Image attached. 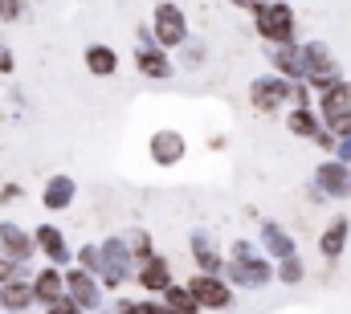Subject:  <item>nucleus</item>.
<instances>
[{"label": "nucleus", "mask_w": 351, "mask_h": 314, "mask_svg": "<svg viewBox=\"0 0 351 314\" xmlns=\"http://www.w3.org/2000/svg\"><path fill=\"white\" fill-rule=\"evenodd\" d=\"M25 314H29V311H25Z\"/></svg>", "instance_id": "obj_38"}, {"label": "nucleus", "mask_w": 351, "mask_h": 314, "mask_svg": "<svg viewBox=\"0 0 351 314\" xmlns=\"http://www.w3.org/2000/svg\"><path fill=\"white\" fill-rule=\"evenodd\" d=\"M86 70L94 78H114V70H119V53L110 49V45H90L86 49Z\"/></svg>", "instance_id": "obj_21"}, {"label": "nucleus", "mask_w": 351, "mask_h": 314, "mask_svg": "<svg viewBox=\"0 0 351 314\" xmlns=\"http://www.w3.org/2000/svg\"><path fill=\"white\" fill-rule=\"evenodd\" d=\"M12 66H16V62H12V53H8V49H0V74H12Z\"/></svg>", "instance_id": "obj_35"}, {"label": "nucleus", "mask_w": 351, "mask_h": 314, "mask_svg": "<svg viewBox=\"0 0 351 314\" xmlns=\"http://www.w3.org/2000/svg\"><path fill=\"white\" fill-rule=\"evenodd\" d=\"M343 110H351V82H339V86L323 90V114L331 119V114H343Z\"/></svg>", "instance_id": "obj_23"}, {"label": "nucleus", "mask_w": 351, "mask_h": 314, "mask_svg": "<svg viewBox=\"0 0 351 314\" xmlns=\"http://www.w3.org/2000/svg\"><path fill=\"white\" fill-rule=\"evenodd\" d=\"M315 184L323 196H348L351 192V171L343 159H327L319 171H315Z\"/></svg>", "instance_id": "obj_11"}, {"label": "nucleus", "mask_w": 351, "mask_h": 314, "mask_svg": "<svg viewBox=\"0 0 351 314\" xmlns=\"http://www.w3.org/2000/svg\"><path fill=\"white\" fill-rule=\"evenodd\" d=\"M152 29H139V45H135V66L139 74L152 82H168L172 78V62H168V49L164 45H152Z\"/></svg>", "instance_id": "obj_5"}, {"label": "nucleus", "mask_w": 351, "mask_h": 314, "mask_svg": "<svg viewBox=\"0 0 351 314\" xmlns=\"http://www.w3.org/2000/svg\"><path fill=\"white\" fill-rule=\"evenodd\" d=\"M262 245H265V253H269L274 261L294 257V241H290V233H286L282 225H262Z\"/></svg>", "instance_id": "obj_22"}, {"label": "nucleus", "mask_w": 351, "mask_h": 314, "mask_svg": "<svg viewBox=\"0 0 351 314\" xmlns=\"http://www.w3.org/2000/svg\"><path fill=\"white\" fill-rule=\"evenodd\" d=\"M229 4H237V8H254V12H258V4H262V0H229Z\"/></svg>", "instance_id": "obj_36"}, {"label": "nucleus", "mask_w": 351, "mask_h": 314, "mask_svg": "<svg viewBox=\"0 0 351 314\" xmlns=\"http://www.w3.org/2000/svg\"><path fill=\"white\" fill-rule=\"evenodd\" d=\"M192 261H196V269H200V274H217V278L229 269V265L221 261V253H217L213 237L204 233V229H196V233H192Z\"/></svg>", "instance_id": "obj_14"}, {"label": "nucleus", "mask_w": 351, "mask_h": 314, "mask_svg": "<svg viewBox=\"0 0 351 314\" xmlns=\"http://www.w3.org/2000/svg\"><path fill=\"white\" fill-rule=\"evenodd\" d=\"M302 78L311 82L315 90H331V86L343 82L339 62L331 58V49H327L323 41H306V45H302Z\"/></svg>", "instance_id": "obj_2"}, {"label": "nucleus", "mask_w": 351, "mask_h": 314, "mask_svg": "<svg viewBox=\"0 0 351 314\" xmlns=\"http://www.w3.org/2000/svg\"><path fill=\"white\" fill-rule=\"evenodd\" d=\"M135 278H139V286H143V290H152V294H164V290L172 286L168 257H152V261H143V269H139Z\"/></svg>", "instance_id": "obj_19"}, {"label": "nucleus", "mask_w": 351, "mask_h": 314, "mask_svg": "<svg viewBox=\"0 0 351 314\" xmlns=\"http://www.w3.org/2000/svg\"><path fill=\"white\" fill-rule=\"evenodd\" d=\"M33 290H37V302H45V306H58V302L66 298V274H58V269L49 265V269L33 274Z\"/></svg>", "instance_id": "obj_16"}, {"label": "nucleus", "mask_w": 351, "mask_h": 314, "mask_svg": "<svg viewBox=\"0 0 351 314\" xmlns=\"http://www.w3.org/2000/svg\"><path fill=\"white\" fill-rule=\"evenodd\" d=\"M327 131H331L335 139H348V135H351V110H343V114H331V119H327Z\"/></svg>", "instance_id": "obj_28"}, {"label": "nucleus", "mask_w": 351, "mask_h": 314, "mask_svg": "<svg viewBox=\"0 0 351 314\" xmlns=\"http://www.w3.org/2000/svg\"><path fill=\"white\" fill-rule=\"evenodd\" d=\"M37 249V241L25 233L21 225L12 221H0V257H12V261H29Z\"/></svg>", "instance_id": "obj_10"}, {"label": "nucleus", "mask_w": 351, "mask_h": 314, "mask_svg": "<svg viewBox=\"0 0 351 314\" xmlns=\"http://www.w3.org/2000/svg\"><path fill=\"white\" fill-rule=\"evenodd\" d=\"M348 237H351V221H348V217H335V221L323 229V237H319V253H323L327 261H335V257L343 253Z\"/></svg>", "instance_id": "obj_18"}, {"label": "nucleus", "mask_w": 351, "mask_h": 314, "mask_svg": "<svg viewBox=\"0 0 351 314\" xmlns=\"http://www.w3.org/2000/svg\"><path fill=\"white\" fill-rule=\"evenodd\" d=\"M45 314H86V311H82V306H78L74 298H62L58 306H45Z\"/></svg>", "instance_id": "obj_31"}, {"label": "nucleus", "mask_w": 351, "mask_h": 314, "mask_svg": "<svg viewBox=\"0 0 351 314\" xmlns=\"http://www.w3.org/2000/svg\"><path fill=\"white\" fill-rule=\"evenodd\" d=\"M290 98H294V82L282 78V74H274V78H254V86H250V102H254L258 114L282 110Z\"/></svg>", "instance_id": "obj_4"}, {"label": "nucleus", "mask_w": 351, "mask_h": 314, "mask_svg": "<svg viewBox=\"0 0 351 314\" xmlns=\"http://www.w3.org/2000/svg\"><path fill=\"white\" fill-rule=\"evenodd\" d=\"M98 253H102V265H98V274H102V282L110 286V290H119L127 278H131V245H123V241H102L98 245Z\"/></svg>", "instance_id": "obj_7"}, {"label": "nucleus", "mask_w": 351, "mask_h": 314, "mask_svg": "<svg viewBox=\"0 0 351 314\" xmlns=\"http://www.w3.org/2000/svg\"><path fill=\"white\" fill-rule=\"evenodd\" d=\"M188 290H192L200 311H229L233 306V286L225 278H217V274H196L188 282Z\"/></svg>", "instance_id": "obj_6"}, {"label": "nucleus", "mask_w": 351, "mask_h": 314, "mask_svg": "<svg viewBox=\"0 0 351 314\" xmlns=\"http://www.w3.org/2000/svg\"><path fill=\"white\" fill-rule=\"evenodd\" d=\"M33 302H37V290H33V282H8V286H0V306L12 314H25L33 311Z\"/></svg>", "instance_id": "obj_17"}, {"label": "nucleus", "mask_w": 351, "mask_h": 314, "mask_svg": "<svg viewBox=\"0 0 351 314\" xmlns=\"http://www.w3.org/2000/svg\"><path fill=\"white\" fill-rule=\"evenodd\" d=\"M74 196H78L74 176H49V180H45V192H41V204H45L49 213H62V208L74 204Z\"/></svg>", "instance_id": "obj_15"}, {"label": "nucleus", "mask_w": 351, "mask_h": 314, "mask_svg": "<svg viewBox=\"0 0 351 314\" xmlns=\"http://www.w3.org/2000/svg\"><path fill=\"white\" fill-rule=\"evenodd\" d=\"M156 45H164V49H180L184 41H188V21H184V12L176 8L172 0H164L160 8H156Z\"/></svg>", "instance_id": "obj_8"}, {"label": "nucleus", "mask_w": 351, "mask_h": 314, "mask_svg": "<svg viewBox=\"0 0 351 314\" xmlns=\"http://www.w3.org/2000/svg\"><path fill=\"white\" fill-rule=\"evenodd\" d=\"M8 282H21V261L0 257V286H8Z\"/></svg>", "instance_id": "obj_30"}, {"label": "nucleus", "mask_w": 351, "mask_h": 314, "mask_svg": "<svg viewBox=\"0 0 351 314\" xmlns=\"http://www.w3.org/2000/svg\"><path fill=\"white\" fill-rule=\"evenodd\" d=\"M286 127H290V131H294V135H298V139H315V135H319V131H323V127H319V123H315V114H311V110H306V106H298V110H294V114H290V119H286Z\"/></svg>", "instance_id": "obj_24"}, {"label": "nucleus", "mask_w": 351, "mask_h": 314, "mask_svg": "<svg viewBox=\"0 0 351 314\" xmlns=\"http://www.w3.org/2000/svg\"><path fill=\"white\" fill-rule=\"evenodd\" d=\"M265 58L274 66V74L298 82L302 78V45H265Z\"/></svg>", "instance_id": "obj_13"}, {"label": "nucleus", "mask_w": 351, "mask_h": 314, "mask_svg": "<svg viewBox=\"0 0 351 314\" xmlns=\"http://www.w3.org/2000/svg\"><path fill=\"white\" fill-rule=\"evenodd\" d=\"M119 306V314H160V302H114Z\"/></svg>", "instance_id": "obj_29"}, {"label": "nucleus", "mask_w": 351, "mask_h": 314, "mask_svg": "<svg viewBox=\"0 0 351 314\" xmlns=\"http://www.w3.org/2000/svg\"><path fill=\"white\" fill-rule=\"evenodd\" d=\"M258 33L269 45H294V8L286 0L258 4Z\"/></svg>", "instance_id": "obj_3"}, {"label": "nucleus", "mask_w": 351, "mask_h": 314, "mask_svg": "<svg viewBox=\"0 0 351 314\" xmlns=\"http://www.w3.org/2000/svg\"><path fill=\"white\" fill-rule=\"evenodd\" d=\"M147 152H152V159L160 163V167H176L180 159H184V135L180 131H156L152 135V143H147Z\"/></svg>", "instance_id": "obj_12"}, {"label": "nucleus", "mask_w": 351, "mask_h": 314, "mask_svg": "<svg viewBox=\"0 0 351 314\" xmlns=\"http://www.w3.org/2000/svg\"><path fill=\"white\" fill-rule=\"evenodd\" d=\"M16 196H21V184H4V188H0V200H4V204L16 200Z\"/></svg>", "instance_id": "obj_33"}, {"label": "nucleus", "mask_w": 351, "mask_h": 314, "mask_svg": "<svg viewBox=\"0 0 351 314\" xmlns=\"http://www.w3.org/2000/svg\"><path fill=\"white\" fill-rule=\"evenodd\" d=\"M21 16V0H0V21H16Z\"/></svg>", "instance_id": "obj_32"}, {"label": "nucleus", "mask_w": 351, "mask_h": 314, "mask_svg": "<svg viewBox=\"0 0 351 314\" xmlns=\"http://www.w3.org/2000/svg\"><path fill=\"white\" fill-rule=\"evenodd\" d=\"M225 274H229L233 286H241V290H262L265 282L274 278V265L265 261L250 241H233V253H229V269H225Z\"/></svg>", "instance_id": "obj_1"}, {"label": "nucleus", "mask_w": 351, "mask_h": 314, "mask_svg": "<svg viewBox=\"0 0 351 314\" xmlns=\"http://www.w3.org/2000/svg\"><path fill=\"white\" fill-rule=\"evenodd\" d=\"M164 298H168V306H176V311H184V314H196V311H200L188 286H176V282H172V286L164 290Z\"/></svg>", "instance_id": "obj_25"}, {"label": "nucleus", "mask_w": 351, "mask_h": 314, "mask_svg": "<svg viewBox=\"0 0 351 314\" xmlns=\"http://www.w3.org/2000/svg\"><path fill=\"white\" fill-rule=\"evenodd\" d=\"M66 298H74L82 311H102V286L94 282L90 269H70L66 274Z\"/></svg>", "instance_id": "obj_9"}, {"label": "nucleus", "mask_w": 351, "mask_h": 314, "mask_svg": "<svg viewBox=\"0 0 351 314\" xmlns=\"http://www.w3.org/2000/svg\"><path fill=\"white\" fill-rule=\"evenodd\" d=\"M33 241H37V249L53 261V265H62V261H70V249H66V237H62V229H53V225H41L37 233H33Z\"/></svg>", "instance_id": "obj_20"}, {"label": "nucleus", "mask_w": 351, "mask_h": 314, "mask_svg": "<svg viewBox=\"0 0 351 314\" xmlns=\"http://www.w3.org/2000/svg\"><path fill=\"white\" fill-rule=\"evenodd\" d=\"M274 274H278V282H282V286H298L306 269H302V261H298V253H294V257L278 261V265H274Z\"/></svg>", "instance_id": "obj_26"}, {"label": "nucleus", "mask_w": 351, "mask_h": 314, "mask_svg": "<svg viewBox=\"0 0 351 314\" xmlns=\"http://www.w3.org/2000/svg\"><path fill=\"white\" fill-rule=\"evenodd\" d=\"M160 314H184V311H176V306H160Z\"/></svg>", "instance_id": "obj_37"}, {"label": "nucleus", "mask_w": 351, "mask_h": 314, "mask_svg": "<svg viewBox=\"0 0 351 314\" xmlns=\"http://www.w3.org/2000/svg\"><path fill=\"white\" fill-rule=\"evenodd\" d=\"M335 159H343V163L351 159V135H348V139H339V147H335Z\"/></svg>", "instance_id": "obj_34"}, {"label": "nucleus", "mask_w": 351, "mask_h": 314, "mask_svg": "<svg viewBox=\"0 0 351 314\" xmlns=\"http://www.w3.org/2000/svg\"><path fill=\"white\" fill-rule=\"evenodd\" d=\"M131 257H135V261H152V257H156V253H152V233H147V229L131 233Z\"/></svg>", "instance_id": "obj_27"}]
</instances>
